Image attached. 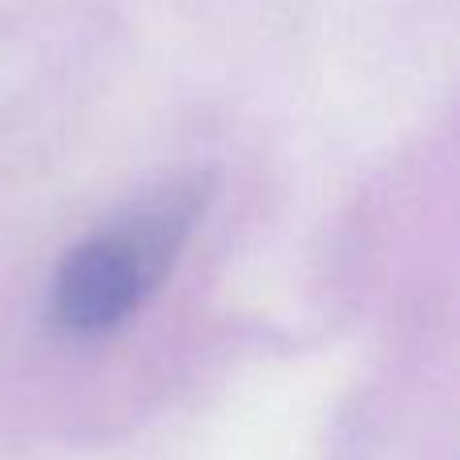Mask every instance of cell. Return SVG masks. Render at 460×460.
<instances>
[{
    "label": "cell",
    "mask_w": 460,
    "mask_h": 460,
    "mask_svg": "<svg viewBox=\"0 0 460 460\" xmlns=\"http://www.w3.org/2000/svg\"><path fill=\"white\" fill-rule=\"evenodd\" d=\"M199 207V182H174L110 230L73 246L53 283L57 327L73 335H102L126 323L170 270Z\"/></svg>",
    "instance_id": "cell-1"
}]
</instances>
